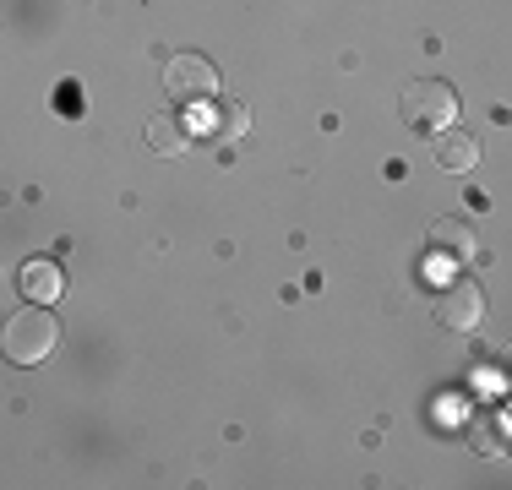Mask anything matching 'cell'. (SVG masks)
Returning a JSON list of instances; mask_svg holds the SVG:
<instances>
[{"label":"cell","instance_id":"obj_1","mask_svg":"<svg viewBox=\"0 0 512 490\" xmlns=\"http://www.w3.org/2000/svg\"><path fill=\"white\" fill-rule=\"evenodd\" d=\"M55 343H60L55 316L44 311V305H28V311H17V316L6 322V338H0V349H6L11 365H39V360H50Z\"/></svg>","mask_w":512,"mask_h":490},{"label":"cell","instance_id":"obj_4","mask_svg":"<svg viewBox=\"0 0 512 490\" xmlns=\"http://www.w3.org/2000/svg\"><path fill=\"white\" fill-rule=\"evenodd\" d=\"M480 316H485V294H480V284H474L469 273L447 278V284L436 289V322H442L447 333H474Z\"/></svg>","mask_w":512,"mask_h":490},{"label":"cell","instance_id":"obj_5","mask_svg":"<svg viewBox=\"0 0 512 490\" xmlns=\"http://www.w3.org/2000/svg\"><path fill=\"white\" fill-rule=\"evenodd\" d=\"M425 245H431L442 262H474V256H480V229L463 213H442L431 224V235H425Z\"/></svg>","mask_w":512,"mask_h":490},{"label":"cell","instance_id":"obj_8","mask_svg":"<svg viewBox=\"0 0 512 490\" xmlns=\"http://www.w3.org/2000/svg\"><path fill=\"white\" fill-rule=\"evenodd\" d=\"M246 131H251V104H246V98H224V93H218L213 98V137L235 142V137H246Z\"/></svg>","mask_w":512,"mask_h":490},{"label":"cell","instance_id":"obj_3","mask_svg":"<svg viewBox=\"0 0 512 490\" xmlns=\"http://www.w3.org/2000/svg\"><path fill=\"white\" fill-rule=\"evenodd\" d=\"M164 88L175 104H213L218 98V66L207 55H169L164 60Z\"/></svg>","mask_w":512,"mask_h":490},{"label":"cell","instance_id":"obj_2","mask_svg":"<svg viewBox=\"0 0 512 490\" xmlns=\"http://www.w3.org/2000/svg\"><path fill=\"white\" fill-rule=\"evenodd\" d=\"M398 115H404L409 131H447L458 120V93L436 77H420L404 88V98H398Z\"/></svg>","mask_w":512,"mask_h":490},{"label":"cell","instance_id":"obj_6","mask_svg":"<svg viewBox=\"0 0 512 490\" xmlns=\"http://www.w3.org/2000/svg\"><path fill=\"white\" fill-rule=\"evenodd\" d=\"M436 164H442L447 175H469V169L480 164V137H474V131H453V126H447L442 137H436Z\"/></svg>","mask_w":512,"mask_h":490},{"label":"cell","instance_id":"obj_7","mask_svg":"<svg viewBox=\"0 0 512 490\" xmlns=\"http://www.w3.org/2000/svg\"><path fill=\"white\" fill-rule=\"evenodd\" d=\"M60 289H66V278H60V267H55V262H39V256H33V262L22 267V294H28L33 305L60 300Z\"/></svg>","mask_w":512,"mask_h":490},{"label":"cell","instance_id":"obj_9","mask_svg":"<svg viewBox=\"0 0 512 490\" xmlns=\"http://www.w3.org/2000/svg\"><path fill=\"white\" fill-rule=\"evenodd\" d=\"M148 147H153V153H164V158L186 153V147H191V126L180 115H158L148 126Z\"/></svg>","mask_w":512,"mask_h":490},{"label":"cell","instance_id":"obj_10","mask_svg":"<svg viewBox=\"0 0 512 490\" xmlns=\"http://www.w3.org/2000/svg\"><path fill=\"white\" fill-rule=\"evenodd\" d=\"M496 365H502V382H507V392H512V343L502 349V360H496Z\"/></svg>","mask_w":512,"mask_h":490}]
</instances>
